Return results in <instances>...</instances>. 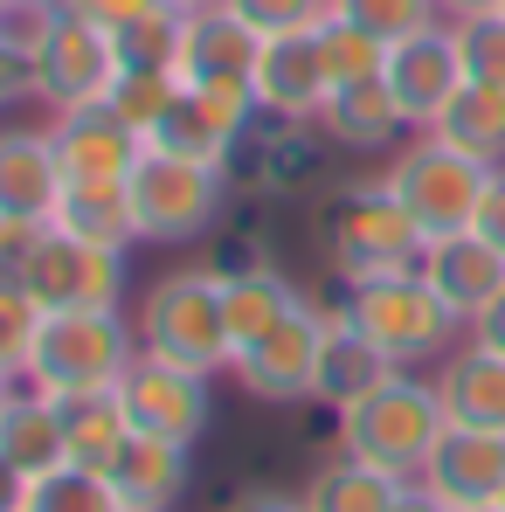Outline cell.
I'll return each mask as SVG.
<instances>
[{
  "mask_svg": "<svg viewBox=\"0 0 505 512\" xmlns=\"http://www.w3.org/2000/svg\"><path fill=\"white\" fill-rule=\"evenodd\" d=\"M28 512H125L111 478L90 464H56L42 478H28Z\"/></svg>",
  "mask_w": 505,
  "mask_h": 512,
  "instance_id": "31",
  "label": "cell"
},
{
  "mask_svg": "<svg viewBox=\"0 0 505 512\" xmlns=\"http://www.w3.org/2000/svg\"><path fill=\"white\" fill-rule=\"evenodd\" d=\"M222 7H236L263 42H270V35H312V28L333 14V0H222Z\"/></svg>",
  "mask_w": 505,
  "mask_h": 512,
  "instance_id": "38",
  "label": "cell"
},
{
  "mask_svg": "<svg viewBox=\"0 0 505 512\" xmlns=\"http://www.w3.org/2000/svg\"><path fill=\"white\" fill-rule=\"evenodd\" d=\"M21 291L42 312H125L132 250H111V243H84V236L49 229L35 263H28V284Z\"/></svg>",
  "mask_w": 505,
  "mask_h": 512,
  "instance_id": "8",
  "label": "cell"
},
{
  "mask_svg": "<svg viewBox=\"0 0 505 512\" xmlns=\"http://www.w3.org/2000/svg\"><path fill=\"white\" fill-rule=\"evenodd\" d=\"M381 77H388V90H395V104H402L409 132H429V125L443 118V104L464 90L457 28H450V21H436V28H422V35H409V42H395V49H388V63H381Z\"/></svg>",
  "mask_w": 505,
  "mask_h": 512,
  "instance_id": "15",
  "label": "cell"
},
{
  "mask_svg": "<svg viewBox=\"0 0 505 512\" xmlns=\"http://www.w3.org/2000/svg\"><path fill=\"white\" fill-rule=\"evenodd\" d=\"M49 118V146L63 180H97V187H125V173L146 160V132H132L111 104H77V111H42Z\"/></svg>",
  "mask_w": 505,
  "mask_h": 512,
  "instance_id": "13",
  "label": "cell"
},
{
  "mask_svg": "<svg viewBox=\"0 0 505 512\" xmlns=\"http://www.w3.org/2000/svg\"><path fill=\"white\" fill-rule=\"evenodd\" d=\"M263 35L236 7H187L173 35V77L180 84H250Z\"/></svg>",
  "mask_w": 505,
  "mask_h": 512,
  "instance_id": "16",
  "label": "cell"
},
{
  "mask_svg": "<svg viewBox=\"0 0 505 512\" xmlns=\"http://www.w3.org/2000/svg\"><path fill=\"white\" fill-rule=\"evenodd\" d=\"M333 312L353 326V333H367L395 367H429V360H443L450 346L464 340V319L429 291L422 270H395V277L346 284V291L333 298Z\"/></svg>",
  "mask_w": 505,
  "mask_h": 512,
  "instance_id": "4",
  "label": "cell"
},
{
  "mask_svg": "<svg viewBox=\"0 0 505 512\" xmlns=\"http://www.w3.org/2000/svg\"><path fill=\"white\" fill-rule=\"evenodd\" d=\"M263 118L250 84H180L173 111L153 125L146 146L160 153H180V160H222L236 167V146L250 139V125Z\"/></svg>",
  "mask_w": 505,
  "mask_h": 512,
  "instance_id": "11",
  "label": "cell"
},
{
  "mask_svg": "<svg viewBox=\"0 0 505 512\" xmlns=\"http://www.w3.org/2000/svg\"><path fill=\"white\" fill-rule=\"evenodd\" d=\"M436 395L443 416L464 429H505V353L478 346L471 333L436 360Z\"/></svg>",
  "mask_w": 505,
  "mask_h": 512,
  "instance_id": "23",
  "label": "cell"
},
{
  "mask_svg": "<svg viewBox=\"0 0 505 512\" xmlns=\"http://www.w3.org/2000/svg\"><path fill=\"white\" fill-rule=\"evenodd\" d=\"M395 492H402V478H388V471H374V464H360V457L339 450V457H326L312 471L305 512H388Z\"/></svg>",
  "mask_w": 505,
  "mask_h": 512,
  "instance_id": "30",
  "label": "cell"
},
{
  "mask_svg": "<svg viewBox=\"0 0 505 512\" xmlns=\"http://www.w3.org/2000/svg\"><path fill=\"white\" fill-rule=\"evenodd\" d=\"M63 201V167L42 125H0V215L14 222H49Z\"/></svg>",
  "mask_w": 505,
  "mask_h": 512,
  "instance_id": "22",
  "label": "cell"
},
{
  "mask_svg": "<svg viewBox=\"0 0 505 512\" xmlns=\"http://www.w3.org/2000/svg\"><path fill=\"white\" fill-rule=\"evenodd\" d=\"M42 236H49V222H14V215H0V291H21V284H28V263L42 250Z\"/></svg>",
  "mask_w": 505,
  "mask_h": 512,
  "instance_id": "39",
  "label": "cell"
},
{
  "mask_svg": "<svg viewBox=\"0 0 505 512\" xmlns=\"http://www.w3.org/2000/svg\"><path fill=\"white\" fill-rule=\"evenodd\" d=\"M0 457H7V464H21L28 478H42V471L70 464L56 395L28 388V381H14V388H7V402H0Z\"/></svg>",
  "mask_w": 505,
  "mask_h": 512,
  "instance_id": "24",
  "label": "cell"
},
{
  "mask_svg": "<svg viewBox=\"0 0 505 512\" xmlns=\"http://www.w3.org/2000/svg\"><path fill=\"white\" fill-rule=\"evenodd\" d=\"M499 506H505V492H499Z\"/></svg>",
  "mask_w": 505,
  "mask_h": 512,
  "instance_id": "52",
  "label": "cell"
},
{
  "mask_svg": "<svg viewBox=\"0 0 505 512\" xmlns=\"http://www.w3.org/2000/svg\"><path fill=\"white\" fill-rule=\"evenodd\" d=\"M422 485L450 506H499L505 492V429H464L450 423L436 436L429 464H422Z\"/></svg>",
  "mask_w": 505,
  "mask_h": 512,
  "instance_id": "17",
  "label": "cell"
},
{
  "mask_svg": "<svg viewBox=\"0 0 505 512\" xmlns=\"http://www.w3.org/2000/svg\"><path fill=\"white\" fill-rule=\"evenodd\" d=\"M305 291L277 270V263H250V270H236V277H222V319H229V346L243 353L256 346L291 305H298Z\"/></svg>",
  "mask_w": 505,
  "mask_h": 512,
  "instance_id": "27",
  "label": "cell"
},
{
  "mask_svg": "<svg viewBox=\"0 0 505 512\" xmlns=\"http://www.w3.org/2000/svg\"><path fill=\"white\" fill-rule=\"evenodd\" d=\"M173 97H180V77H173V70H125V63H118V77L104 90V104H111L132 132H146V139H153V125L173 111Z\"/></svg>",
  "mask_w": 505,
  "mask_h": 512,
  "instance_id": "32",
  "label": "cell"
},
{
  "mask_svg": "<svg viewBox=\"0 0 505 512\" xmlns=\"http://www.w3.org/2000/svg\"><path fill=\"white\" fill-rule=\"evenodd\" d=\"M7 388H14V381H0V402H7Z\"/></svg>",
  "mask_w": 505,
  "mask_h": 512,
  "instance_id": "51",
  "label": "cell"
},
{
  "mask_svg": "<svg viewBox=\"0 0 505 512\" xmlns=\"http://www.w3.org/2000/svg\"><path fill=\"white\" fill-rule=\"evenodd\" d=\"M492 250H505V167H492V187H485V201H478V222H471Z\"/></svg>",
  "mask_w": 505,
  "mask_h": 512,
  "instance_id": "43",
  "label": "cell"
},
{
  "mask_svg": "<svg viewBox=\"0 0 505 512\" xmlns=\"http://www.w3.org/2000/svg\"><path fill=\"white\" fill-rule=\"evenodd\" d=\"M0 512H28V471L0 457Z\"/></svg>",
  "mask_w": 505,
  "mask_h": 512,
  "instance_id": "47",
  "label": "cell"
},
{
  "mask_svg": "<svg viewBox=\"0 0 505 512\" xmlns=\"http://www.w3.org/2000/svg\"><path fill=\"white\" fill-rule=\"evenodd\" d=\"M333 14H346L353 28H367V35H374V42H388V49L443 21V7H436V0H333Z\"/></svg>",
  "mask_w": 505,
  "mask_h": 512,
  "instance_id": "34",
  "label": "cell"
},
{
  "mask_svg": "<svg viewBox=\"0 0 505 512\" xmlns=\"http://www.w3.org/2000/svg\"><path fill=\"white\" fill-rule=\"evenodd\" d=\"M49 229L84 236V243H111V250H139V229H132L125 187H97V180H63V201H56Z\"/></svg>",
  "mask_w": 505,
  "mask_h": 512,
  "instance_id": "28",
  "label": "cell"
},
{
  "mask_svg": "<svg viewBox=\"0 0 505 512\" xmlns=\"http://www.w3.org/2000/svg\"><path fill=\"white\" fill-rule=\"evenodd\" d=\"M443 429H450V416H443L436 374H416V367H395L381 388H367L360 402L333 409V443L346 457L388 471V478H422V464H429Z\"/></svg>",
  "mask_w": 505,
  "mask_h": 512,
  "instance_id": "1",
  "label": "cell"
},
{
  "mask_svg": "<svg viewBox=\"0 0 505 512\" xmlns=\"http://www.w3.org/2000/svg\"><path fill=\"white\" fill-rule=\"evenodd\" d=\"M429 132H436V139H450L457 153L485 160V167H505V90L464 84L450 104H443V118H436Z\"/></svg>",
  "mask_w": 505,
  "mask_h": 512,
  "instance_id": "29",
  "label": "cell"
},
{
  "mask_svg": "<svg viewBox=\"0 0 505 512\" xmlns=\"http://www.w3.org/2000/svg\"><path fill=\"white\" fill-rule=\"evenodd\" d=\"M35 333H42V305L28 291H0V381H28Z\"/></svg>",
  "mask_w": 505,
  "mask_h": 512,
  "instance_id": "37",
  "label": "cell"
},
{
  "mask_svg": "<svg viewBox=\"0 0 505 512\" xmlns=\"http://www.w3.org/2000/svg\"><path fill=\"white\" fill-rule=\"evenodd\" d=\"M222 512H305V492H277V485H250L236 492Z\"/></svg>",
  "mask_w": 505,
  "mask_h": 512,
  "instance_id": "44",
  "label": "cell"
},
{
  "mask_svg": "<svg viewBox=\"0 0 505 512\" xmlns=\"http://www.w3.org/2000/svg\"><path fill=\"white\" fill-rule=\"evenodd\" d=\"M319 250L333 284H367V277H395L416 270L429 236L416 229V215L388 194V180H346L319 201Z\"/></svg>",
  "mask_w": 505,
  "mask_h": 512,
  "instance_id": "2",
  "label": "cell"
},
{
  "mask_svg": "<svg viewBox=\"0 0 505 512\" xmlns=\"http://www.w3.org/2000/svg\"><path fill=\"white\" fill-rule=\"evenodd\" d=\"M250 90H256V104H263L270 118L312 125L319 104L333 97V77H326V63H319V28H312V35H270L263 56H256V70H250Z\"/></svg>",
  "mask_w": 505,
  "mask_h": 512,
  "instance_id": "21",
  "label": "cell"
},
{
  "mask_svg": "<svg viewBox=\"0 0 505 512\" xmlns=\"http://www.w3.org/2000/svg\"><path fill=\"white\" fill-rule=\"evenodd\" d=\"M250 263H270L263 236H229V243H215V256H208L215 277H236V270H250Z\"/></svg>",
  "mask_w": 505,
  "mask_h": 512,
  "instance_id": "42",
  "label": "cell"
},
{
  "mask_svg": "<svg viewBox=\"0 0 505 512\" xmlns=\"http://www.w3.org/2000/svg\"><path fill=\"white\" fill-rule=\"evenodd\" d=\"M132 326H139V353H153V360L194 367V374H208V381H222V374L236 367L229 319H222V277H215L208 263L153 277V291H146L139 312H132Z\"/></svg>",
  "mask_w": 505,
  "mask_h": 512,
  "instance_id": "3",
  "label": "cell"
},
{
  "mask_svg": "<svg viewBox=\"0 0 505 512\" xmlns=\"http://www.w3.org/2000/svg\"><path fill=\"white\" fill-rule=\"evenodd\" d=\"M56 416H63L70 464H90V471H104L111 450L132 436V416H125V395L118 388H70V395H56Z\"/></svg>",
  "mask_w": 505,
  "mask_h": 512,
  "instance_id": "26",
  "label": "cell"
},
{
  "mask_svg": "<svg viewBox=\"0 0 505 512\" xmlns=\"http://www.w3.org/2000/svg\"><path fill=\"white\" fill-rule=\"evenodd\" d=\"M388 374H395V360L367 340V333H353V326L333 312V333H326V353H319L312 402H319V409H346V402H360L367 388H381Z\"/></svg>",
  "mask_w": 505,
  "mask_h": 512,
  "instance_id": "25",
  "label": "cell"
},
{
  "mask_svg": "<svg viewBox=\"0 0 505 512\" xmlns=\"http://www.w3.org/2000/svg\"><path fill=\"white\" fill-rule=\"evenodd\" d=\"M236 173L250 180V194L263 201H298L326 180V132L298 125V118H256L250 139L236 146Z\"/></svg>",
  "mask_w": 505,
  "mask_h": 512,
  "instance_id": "14",
  "label": "cell"
},
{
  "mask_svg": "<svg viewBox=\"0 0 505 512\" xmlns=\"http://www.w3.org/2000/svg\"><path fill=\"white\" fill-rule=\"evenodd\" d=\"M471 340L478 346H492V353H505V291L485 305V319H471Z\"/></svg>",
  "mask_w": 505,
  "mask_h": 512,
  "instance_id": "46",
  "label": "cell"
},
{
  "mask_svg": "<svg viewBox=\"0 0 505 512\" xmlns=\"http://www.w3.org/2000/svg\"><path fill=\"white\" fill-rule=\"evenodd\" d=\"M388 194L416 215V229L436 243V236H457V229H471L478 222V201H485V187H492V167L485 160H471V153H457L450 139H436V132H409L395 153H388Z\"/></svg>",
  "mask_w": 505,
  "mask_h": 512,
  "instance_id": "6",
  "label": "cell"
},
{
  "mask_svg": "<svg viewBox=\"0 0 505 512\" xmlns=\"http://www.w3.org/2000/svg\"><path fill=\"white\" fill-rule=\"evenodd\" d=\"M111 77H118V42H111L97 21L70 14V7H56L49 35L35 42V104H42V111L104 104Z\"/></svg>",
  "mask_w": 505,
  "mask_h": 512,
  "instance_id": "10",
  "label": "cell"
},
{
  "mask_svg": "<svg viewBox=\"0 0 505 512\" xmlns=\"http://www.w3.org/2000/svg\"><path fill=\"white\" fill-rule=\"evenodd\" d=\"M443 7V21H471V14H492L499 0H436Z\"/></svg>",
  "mask_w": 505,
  "mask_h": 512,
  "instance_id": "48",
  "label": "cell"
},
{
  "mask_svg": "<svg viewBox=\"0 0 505 512\" xmlns=\"http://www.w3.org/2000/svg\"><path fill=\"white\" fill-rule=\"evenodd\" d=\"M319 63H326V77L339 84H360V77H381V63H388V42H374L367 28H353L346 14H326L319 21Z\"/></svg>",
  "mask_w": 505,
  "mask_h": 512,
  "instance_id": "33",
  "label": "cell"
},
{
  "mask_svg": "<svg viewBox=\"0 0 505 512\" xmlns=\"http://www.w3.org/2000/svg\"><path fill=\"white\" fill-rule=\"evenodd\" d=\"M21 104H35V56L0 35V111H21Z\"/></svg>",
  "mask_w": 505,
  "mask_h": 512,
  "instance_id": "40",
  "label": "cell"
},
{
  "mask_svg": "<svg viewBox=\"0 0 505 512\" xmlns=\"http://www.w3.org/2000/svg\"><path fill=\"white\" fill-rule=\"evenodd\" d=\"M56 7H70V14L97 21L104 35H118V28H132L139 14H153V7H173V0H56Z\"/></svg>",
  "mask_w": 505,
  "mask_h": 512,
  "instance_id": "41",
  "label": "cell"
},
{
  "mask_svg": "<svg viewBox=\"0 0 505 512\" xmlns=\"http://www.w3.org/2000/svg\"><path fill=\"white\" fill-rule=\"evenodd\" d=\"M139 360V326L125 312H42V333L28 353V388L70 395V388H118Z\"/></svg>",
  "mask_w": 505,
  "mask_h": 512,
  "instance_id": "7",
  "label": "cell"
},
{
  "mask_svg": "<svg viewBox=\"0 0 505 512\" xmlns=\"http://www.w3.org/2000/svg\"><path fill=\"white\" fill-rule=\"evenodd\" d=\"M464 512H505V506H464Z\"/></svg>",
  "mask_w": 505,
  "mask_h": 512,
  "instance_id": "50",
  "label": "cell"
},
{
  "mask_svg": "<svg viewBox=\"0 0 505 512\" xmlns=\"http://www.w3.org/2000/svg\"><path fill=\"white\" fill-rule=\"evenodd\" d=\"M422 277H429V291L464 319V333H471V319H485V305L505 291V250H492L478 229H457V236H436L416 263Z\"/></svg>",
  "mask_w": 505,
  "mask_h": 512,
  "instance_id": "20",
  "label": "cell"
},
{
  "mask_svg": "<svg viewBox=\"0 0 505 512\" xmlns=\"http://www.w3.org/2000/svg\"><path fill=\"white\" fill-rule=\"evenodd\" d=\"M312 125L326 132V146H333V153H360V160H388V153L409 139V118H402V104H395L388 77L339 84L333 97L319 104V118H312Z\"/></svg>",
  "mask_w": 505,
  "mask_h": 512,
  "instance_id": "18",
  "label": "cell"
},
{
  "mask_svg": "<svg viewBox=\"0 0 505 512\" xmlns=\"http://www.w3.org/2000/svg\"><path fill=\"white\" fill-rule=\"evenodd\" d=\"M326 333H333V305L319 298H298L256 346L236 353L229 381L256 395V402H312V381H319V353H326Z\"/></svg>",
  "mask_w": 505,
  "mask_h": 512,
  "instance_id": "9",
  "label": "cell"
},
{
  "mask_svg": "<svg viewBox=\"0 0 505 512\" xmlns=\"http://www.w3.org/2000/svg\"><path fill=\"white\" fill-rule=\"evenodd\" d=\"M499 14H505V0H499Z\"/></svg>",
  "mask_w": 505,
  "mask_h": 512,
  "instance_id": "53",
  "label": "cell"
},
{
  "mask_svg": "<svg viewBox=\"0 0 505 512\" xmlns=\"http://www.w3.org/2000/svg\"><path fill=\"white\" fill-rule=\"evenodd\" d=\"M104 478H111V492H118L125 512H173L180 499H187V485H194V450L132 429V436L111 450Z\"/></svg>",
  "mask_w": 505,
  "mask_h": 512,
  "instance_id": "19",
  "label": "cell"
},
{
  "mask_svg": "<svg viewBox=\"0 0 505 512\" xmlns=\"http://www.w3.org/2000/svg\"><path fill=\"white\" fill-rule=\"evenodd\" d=\"M0 7H7V0H0Z\"/></svg>",
  "mask_w": 505,
  "mask_h": 512,
  "instance_id": "54",
  "label": "cell"
},
{
  "mask_svg": "<svg viewBox=\"0 0 505 512\" xmlns=\"http://www.w3.org/2000/svg\"><path fill=\"white\" fill-rule=\"evenodd\" d=\"M173 7H180V14H187V7H222V0H173Z\"/></svg>",
  "mask_w": 505,
  "mask_h": 512,
  "instance_id": "49",
  "label": "cell"
},
{
  "mask_svg": "<svg viewBox=\"0 0 505 512\" xmlns=\"http://www.w3.org/2000/svg\"><path fill=\"white\" fill-rule=\"evenodd\" d=\"M457 28V56H464V84H492L505 90V14H471V21H450Z\"/></svg>",
  "mask_w": 505,
  "mask_h": 512,
  "instance_id": "35",
  "label": "cell"
},
{
  "mask_svg": "<svg viewBox=\"0 0 505 512\" xmlns=\"http://www.w3.org/2000/svg\"><path fill=\"white\" fill-rule=\"evenodd\" d=\"M229 187H236V167L222 160H180V153L146 146V160L125 173V208H132L139 243H201L222 222Z\"/></svg>",
  "mask_w": 505,
  "mask_h": 512,
  "instance_id": "5",
  "label": "cell"
},
{
  "mask_svg": "<svg viewBox=\"0 0 505 512\" xmlns=\"http://www.w3.org/2000/svg\"><path fill=\"white\" fill-rule=\"evenodd\" d=\"M388 512H457V506H450V499H436L422 478H402V492H395V506H388Z\"/></svg>",
  "mask_w": 505,
  "mask_h": 512,
  "instance_id": "45",
  "label": "cell"
},
{
  "mask_svg": "<svg viewBox=\"0 0 505 512\" xmlns=\"http://www.w3.org/2000/svg\"><path fill=\"white\" fill-rule=\"evenodd\" d=\"M118 395H125L132 429H146V436H167V443H187V450H194V443L215 429V381L194 374V367H173V360L139 353V360L125 367Z\"/></svg>",
  "mask_w": 505,
  "mask_h": 512,
  "instance_id": "12",
  "label": "cell"
},
{
  "mask_svg": "<svg viewBox=\"0 0 505 512\" xmlns=\"http://www.w3.org/2000/svg\"><path fill=\"white\" fill-rule=\"evenodd\" d=\"M173 35H180V7H153L132 28H118V63L125 70H173Z\"/></svg>",
  "mask_w": 505,
  "mask_h": 512,
  "instance_id": "36",
  "label": "cell"
}]
</instances>
